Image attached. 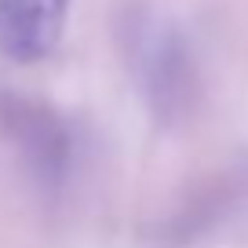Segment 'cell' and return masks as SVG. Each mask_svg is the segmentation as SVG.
<instances>
[{
    "label": "cell",
    "instance_id": "3",
    "mask_svg": "<svg viewBox=\"0 0 248 248\" xmlns=\"http://www.w3.org/2000/svg\"><path fill=\"white\" fill-rule=\"evenodd\" d=\"M70 0H0V55L11 62H40L66 30Z\"/></svg>",
    "mask_w": 248,
    "mask_h": 248
},
{
    "label": "cell",
    "instance_id": "1",
    "mask_svg": "<svg viewBox=\"0 0 248 248\" xmlns=\"http://www.w3.org/2000/svg\"><path fill=\"white\" fill-rule=\"evenodd\" d=\"M128 55L150 109L164 124L186 121V113L197 106V66L183 33L175 26L139 18L128 37Z\"/></svg>",
    "mask_w": 248,
    "mask_h": 248
},
{
    "label": "cell",
    "instance_id": "2",
    "mask_svg": "<svg viewBox=\"0 0 248 248\" xmlns=\"http://www.w3.org/2000/svg\"><path fill=\"white\" fill-rule=\"evenodd\" d=\"M0 132L15 146L18 161L26 164L30 179L44 190H59L73 157L70 128L47 102L33 99H4L0 102Z\"/></svg>",
    "mask_w": 248,
    "mask_h": 248
}]
</instances>
